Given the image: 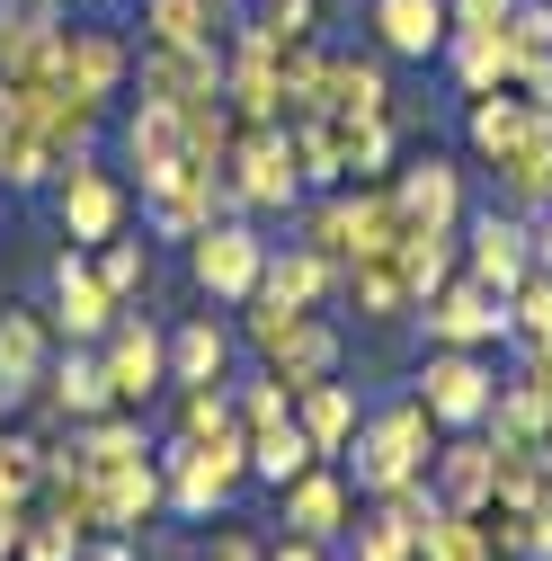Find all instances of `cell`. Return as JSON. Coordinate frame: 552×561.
<instances>
[{"instance_id":"5bb4252c","label":"cell","mask_w":552,"mask_h":561,"mask_svg":"<svg viewBox=\"0 0 552 561\" xmlns=\"http://www.w3.org/2000/svg\"><path fill=\"white\" fill-rule=\"evenodd\" d=\"M54 205H62V232H72L81 250H99V241H116L125 232V187L99 170V161H72L54 179Z\"/></svg>"},{"instance_id":"d590c367","label":"cell","mask_w":552,"mask_h":561,"mask_svg":"<svg viewBox=\"0 0 552 561\" xmlns=\"http://www.w3.org/2000/svg\"><path fill=\"white\" fill-rule=\"evenodd\" d=\"M223 428H241L232 383H179V428L170 437H223Z\"/></svg>"},{"instance_id":"484cf974","label":"cell","mask_w":552,"mask_h":561,"mask_svg":"<svg viewBox=\"0 0 552 561\" xmlns=\"http://www.w3.org/2000/svg\"><path fill=\"white\" fill-rule=\"evenodd\" d=\"M45 410H54V419H72V428H81V419H99V410H116L99 347L72 339V357H54V366H45Z\"/></svg>"},{"instance_id":"7dc6e473","label":"cell","mask_w":552,"mask_h":561,"mask_svg":"<svg viewBox=\"0 0 552 561\" xmlns=\"http://www.w3.org/2000/svg\"><path fill=\"white\" fill-rule=\"evenodd\" d=\"M19 535H27V508H0V561H19Z\"/></svg>"},{"instance_id":"30bf717a","label":"cell","mask_w":552,"mask_h":561,"mask_svg":"<svg viewBox=\"0 0 552 561\" xmlns=\"http://www.w3.org/2000/svg\"><path fill=\"white\" fill-rule=\"evenodd\" d=\"M125 72H134V54H125V36H116V27H62V54H54V81L72 90V99L107 107V99L125 90Z\"/></svg>"},{"instance_id":"2e32d148","label":"cell","mask_w":552,"mask_h":561,"mask_svg":"<svg viewBox=\"0 0 552 561\" xmlns=\"http://www.w3.org/2000/svg\"><path fill=\"white\" fill-rule=\"evenodd\" d=\"M463 134H472V152L499 170L508 152L534 144V134H552V107H534V99H517V90H481V99L463 107Z\"/></svg>"},{"instance_id":"681fc988","label":"cell","mask_w":552,"mask_h":561,"mask_svg":"<svg viewBox=\"0 0 552 561\" xmlns=\"http://www.w3.org/2000/svg\"><path fill=\"white\" fill-rule=\"evenodd\" d=\"M534 267H552V215H534Z\"/></svg>"},{"instance_id":"60d3db41","label":"cell","mask_w":552,"mask_h":561,"mask_svg":"<svg viewBox=\"0 0 552 561\" xmlns=\"http://www.w3.org/2000/svg\"><path fill=\"white\" fill-rule=\"evenodd\" d=\"M392 144H401V116L348 125V179H383V170H392Z\"/></svg>"},{"instance_id":"5b68a950","label":"cell","mask_w":552,"mask_h":561,"mask_svg":"<svg viewBox=\"0 0 552 561\" xmlns=\"http://www.w3.org/2000/svg\"><path fill=\"white\" fill-rule=\"evenodd\" d=\"M258 267H267V241L241 224V215H215L196 241H187V276H196V295H215V304H250L258 295Z\"/></svg>"},{"instance_id":"ee69618b","label":"cell","mask_w":552,"mask_h":561,"mask_svg":"<svg viewBox=\"0 0 552 561\" xmlns=\"http://www.w3.org/2000/svg\"><path fill=\"white\" fill-rule=\"evenodd\" d=\"M508 10H517V0H446L455 27H508Z\"/></svg>"},{"instance_id":"7402d4cb","label":"cell","mask_w":552,"mask_h":561,"mask_svg":"<svg viewBox=\"0 0 552 561\" xmlns=\"http://www.w3.org/2000/svg\"><path fill=\"white\" fill-rule=\"evenodd\" d=\"M446 72H455L463 99L508 90V81H517V36H508V27H455V36H446Z\"/></svg>"},{"instance_id":"816d5d0a","label":"cell","mask_w":552,"mask_h":561,"mask_svg":"<svg viewBox=\"0 0 552 561\" xmlns=\"http://www.w3.org/2000/svg\"><path fill=\"white\" fill-rule=\"evenodd\" d=\"M0 144H10V116H0Z\"/></svg>"},{"instance_id":"4dcf8cb0","label":"cell","mask_w":552,"mask_h":561,"mask_svg":"<svg viewBox=\"0 0 552 561\" xmlns=\"http://www.w3.org/2000/svg\"><path fill=\"white\" fill-rule=\"evenodd\" d=\"M491 526V543H499V561H552V481L534 490L526 508H491L481 517Z\"/></svg>"},{"instance_id":"d6986e66","label":"cell","mask_w":552,"mask_h":561,"mask_svg":"<svg viewBox=\"0 0 552 561\" xmlns=\"http://www.w3.org/2000/svg\"><path fill=\"white\" fill-rule=\"evenodd\" d=\"M366 27H375V45H383L392 62H428V54H446V36H455L446 0H375Z\"/></svg>"},{"instance_id":"1f68e13d","label":"cell","mask_w":552,"mask_h":561,"mask_svg":"<svg viewBox=\"0 0 552 561\" xmlns=\"http://www.w3.org/2000/svg\"><path fill=\"white\" fill-rule=\"evenodd\" d=\"M348 543H357V561H419V526L401 517V500H366L348 517Z\"/></svg>"},{"instance_id":"f6af8a7d","label":"cell","mask_w":552,"mask_h":561,"mask_svg":"<svg viewBox=\"0 0 552 561\" xmlns=\"http://www.w3.org/2000/svg\"><path fill=\"white\" fill-rule=\"evenodd\" d=\"M205 561H267V543H258L250 526H223V535H215V552H205Z\"/></svg>"},{"instance_id":"74e56055","label":"cell","mask_w":552,"mask_h":561,"mask_svg":"<svg viewBox=\"0 0 552 561\" xmlns=\"http://www.w3.org/2000/svg\"><path fill=\"white\" fill-rule=\"evenodd\" d=\"M36 490H45V446L0 428V508H27Z\"/></svg>"},{"instance_id":"83f0119b","label":"cell","mask_w":552,"mask_h":561,"mask_svg":"<svg viewBox=\"0 0 552 561\" xmlns=\"http://www.w3.org/2000/svg\"><path fill=\"white\" fill-rule=\"evenodd\" d=\"M232 375V330L215 312H187L170 330V383H223Z\"/></svg>"},{"instance_id":"4316f807","label":"cell","mask_w":552,"mask_h":561,"mask_svg":"<svg viewBox=\"0 0 552 561\" xmlns=\"http://www.w3.org/2000/svg\"><path fill=\"white\" fill-rule=\"evenodd\" d=\"M321 116H392V81H383V62L375 54H330V81H321Z\"/></svg>"},{"instance_id":"9a60e30c","label":"cell","mask_w":552,"mask_h":561,"mask_svg":"<svg viewBox=\"0 0 552 561\" xmlns=\"http://www.w3.org/2000/svg\"><path fill=\"white\" fill-rule=\"evenodd\" d=\"M338 357H348V339H338L321 312H295L286 330H276L267 347H258V366L286 383V392H303V383H321V375H338Z\"/></svg>"},{"instance_id":"6da1fadb","label":"cell","mask_w":552,"mask_h":561,"mask_svg":"<svg viewBox=\"0 0 552 561\" xmlns=\"http://www.w3.org/2000/svg\"><path fill=\"white\" fill-rule=\"evenodd\" d=\"M437 419H428V401L419 392H401L392 410H366V428H357V446L338 455L348 463V481H357V500H392L401 481H419L428 472V455H437Z\"/></svg>"},{"instance_id":"277c9868","label":"cell","mask_w":552,"mask_h":561,"mask_svg":"<svg viewBox=\"0 0 552 561\" xmlns=\"http://www.w3.org/2000/svg\"><path fill=\"white\" fill-rule=\"evenodd\" d=\"M428 401V419L455 437V428H481L491 419V401H499V375H491V357L481 347H428V366H419V383H410Z\"/></svg>"},{"instance_id":"3957f363","label":"cell","mask_w":552,"mask_h":561,"mask_svg":"<svg viewBox=\"0 0 552 561\" xmlns=\"http://www.w3.org/2000/svg\"><path fill=\"white\" fill-rule=\"evenodd\" d=\"M463 232V276L491 295H517L534 276V215H517V205H481V215L455 224Z\"/></svg>"},{"instance_id":"52a82bcc","label":"cell","mask_w":552,"mask_h":561,"mask_svg":"<svg viewBox=\"0 0 552 561\" xmlns=\"http://www.w3.org/2000/svg\"><path fill=\"white\" fill-rule=\"evenodd\" d=\"M419 330H428V347H499L508 339V295L472 286V276L455 267L446 286L419 304Z\"/></svg>"},{"instance_id":"e0dca14e","label":"cell","mask_w":552,"mask_h":561,"mask_svg":"<svg viewBox=\"0 0 552 561\" xmlns=\"http://www.w3.org/2000/svg\"><path fill=\"white\" fill-rule=\"evenodd\" d=\"M54 54H62L54 0H10V10H0V81H36V72H54Z\"/></svg>"},{"instance_id":"c3c4849f","label":"cell","mask_w":552,"mask_h":561,"mask_svg":"<svg viewBox=\"0 0 552 561\" xmlns=\"http://www.w3.org/2000/svg\"><path fill=\"white\" fill-rule=\"evenodd\" d=\"M81 561H134V535H107V543H81Z\"/></svg>"},{"instance_id":"cb8c5ba5","label":"cell","mask_w":552,"mask_h":561,"mask_svg":"<svg viewBox=\"0 0 552 561\" xmlns=\"http://www.w3.org/2000/svg\"><path fill=\"white\" fill-rule=\"evenodd\" d=\"M116 152H125V170H143V179L179 170V161H187V125H179V107L143 99V107H134V116L116 125Z\"/></svg>"},{"instance_id":"9c48e42d","label":"cell","mask_w":552,"mask_h":561,"mask_svg":"<svg viewBox=\"0 0 552 561\" xmlns=\"http://www.w3.org/2000/svg\"><path fill=\"white\" fill-rule=\"evenodd\" d=\"M286 535H312V543H338L348 535V517H357V481H348V463H312V472H295L286 490Z\"/></svg>"},{"instance_id":"e575fe53","label":"cell","mask_w":552,"mask_h":561,"mask_svg":"<svg viewBox=\"0 0 552 561\" xmlns=\"http://www.w3.org/2000/svg\"><path fill=\"white\" fill-rule=\"evenodd\" d=\"M499 205H517V215H552V134H534L526 152L499 161Z\"/></svg>"},{"instance_id":"8d00e7d4","label":"cell","mask_w":552,"mask_h":561,"mask_svg":"<svg viewBox=\"0 0 552 561\" xmlns=\"http://www.w3.org/2000/svg\"><path fill=\"white\" fill-rule=\"evenodd\" d=\"M90 267H99V286H107L116 304H134V295L152 286V241H125V232H116V241H99Z\"/></svg>"},{"instance_id":"f907efd6","label":"cell","mask_w":552,"mask_h":561,"mask_svg":"<svg viewBox=\"0 0 552 561\" xmlns=\"http://www.w3.org/2000/svg\"><path fill=\"white\" fill-rule=\"evenodd\" d=\"M223 10H232V19H241V10H250V0H223Z\"/></svg>"},{"instance_id":"ac0fdd59","label":"cell","mask_w":552,"mask_h":561,"mask_svg":"<svg viewBox=\"0 0 552 561\" xmlns=\"http://www.w3.org/2000/svg\"><path fill=\"white\" fill-rule=\"evenodd\" d=\"M295 419H303L312 455H321V463H338V455L357 446V428H366V401H357V383L321 375V383H303V392H295Z\"/></svg>"},{"instance_id":"bcb514c9","label":"cell","mask_w":552,"mask_h":561,"mask_svg":"<svg viewBox=\"0 0 552 561\" xmlns=\"http://www.w3.org/2000/svg\"><path fill=\"white\" fill-rule=\"evenodd\" d=\"M267 561H330V543H312V535H286V543H267Z\"/></svg>"},{"instance_id":"f5cc1de1","label":"cell","mask_w":552,"mask_h":561,"mask_svg":"<svg viewBox=\"0 0 552 561\" xmlns=\"http://www.w3.org/2000/svg\"><path fill=\"white\" fill-rule=\"evenodd\" d=\"M0 419H10V401H0Z\"/></svg>"},{"instance_id":"f1b7e54d","label":"cell","mask_w":552,"mask_h":561,"mask_svg":"<svg viewBox=\"0 0 552 561\" xmlns=\"http://www.w3.org/2000/svg\"><path fill=\"white\" fill-rule=\"evenodd\" d=\"M295 134V161H303V187H348V116H286Z\"/></svg>"},{"instance_id":"d6a6232c","label":"cell","mask_w":552,"mask_h":561,"mask_svg":"<svg viewBox=\"0 0 552 561\" xmlns=\"http://www.w3.org/2000/svg\"><path fill=\"white\" fill-rule=\"evenodd\" d=\"M143 27H152V45H215L232 27V10L223 0H143Z\"/></svg>"},{"instance_id":"f35d334b","label":"cell","mask_w":552,"mask_h":561,"mask_svg":"<svg viewBox=\"0 0 552 561\" xmlns=\"http://www.w3.org/2000/svg\"><path fill=\"white\" fill-rule=\"evenodd\" d=\"M508 339L517 347H552V267H534L526 286L508 295Z\"/></svg>"},{"instance_id":"8fae6325","label":"cell","mask_w":552,"mask_h":561,"mask_svg":"<svg viewBox=\"0 0 552 561\" xmlns=\"http://www.w3.org/2000/svg\"><path fill=\"white\" fill-rule=\"evenodd\" d=\"M81 472H90V463H81ZM90 490H99V535H143V526L170 508V490H161V463H152V455L90 472Z\"/></svg>"},{"instance_id":"8992f818","label":"cell","mask_w":552,"mask_h":561,"mask_svg":"<svg viewBox=\"0 0 552 561\" xmlns=\"http://www.w3.org/2000/svg\"><path fill=\"white\" fill-rule=\"evenodd\" d=\"M99 366H107L116 410H152L170 383V330H152L143 312H116V330L99 339Z\"/></svg>"},{"instance_id":"d4e9b609","label":"cell","mask_w":552,"mask_h":561,"mask_svg":"<svg viewBox=\"0 0 552 561\" xmlns=\"http://www.w3.org/2000/svg\"><path fill=\"white\" fill-rule=\"evenodd\" d=\"M348 295H357V312H366V321H383V330H392V321H419V286H410V267H401V250H392V241H383L375 259H357V267H348Z\"/></svg>"},{"instance_id":"7c38bea8","label":"cell","mask_w":552,"mask_h":561,"mask_svg":"<svg viewBox=\"0 0 552 561\" xmlns=\"http://www.w3.org/2000/svg\"><path fill=\"white\" fill-rule=\"evenodd\" d=\"M143 99H161L179 116L223 99V54L215 45H143Z\"/></svg>"},{"instance_id":"b9f144b4","label":"cell","mask_w":552,"mask_h":561,"mask_svg":"<svg viewBox=\"0 0 552 561\" xmlns=\"http://www.w3.org/2000/svg\"><path fill=\"white\" fill-rule=\"evenodd\" d=\"M81 543H90V535H81L72 517H54V508H45V517L19 535V561H81Z\"/></svg>"},{"instance_id":"f546056e","label":"cell","mask_w":552,"mask_h":561,"mask_svg":"<svg viewBox=\"0 0 552 561\" xmlns=\"http://www.w3.org/2000/svg\"><path fill=\"white\" fill-rule=\"evenodd\" d=\"M321 455H312V437H303V419L286 410V419H267V428H250V481H267V490H286L295 472H312Z\"/></svg>"},{"instance_id":"4fadbf2b","label":"cell","mask_w":552,"mask_h":561,"mask_svg":"<svg viewBox=\"0 0 552 561\" xmlns=\"http://www.w3.org/2000/svg\"><path fill=\"white\" fill-rule=\"evenodd\" d=\"M392 205H401V224H437V232H455L472 205H463V161H446V152H419V161H401L392 170Z\"/></svg>"},{"instance_id":"836d02e7","label":"cell","mask_w":552,"mask_h":561,"mask_svg":"<svg viewBox=\"0 0 552 561\" xmlns=\"http://www.w3.org/2000/svg\"><path fill=\"white\" fill-rule=\"evenodd\" d=\"M62 170H72V152H62L54 134H36V125H10V144H0V187H54Z\"/></svg>"},{"instance_id":"ab89813d","label":"cell","mask_w":552,"mask_h":561,"mask_svg":"<svg viewBox=\"0 0 552 561\" xmlns=\"http://www.w3.org/2000/svg\"><path fill=\"white\" fill-rule=\"evenodd\" d=\"M321 81H330V54H321V36L286 45V116H312V107H321Z\"/></svg>"},{"instance_id":"7a4b0ae2","label":"cell","mask_w":552,"mask_h":561,"mask_svg":"<svg viewBox=\"0 0 552 561\" xmlns=\"http://www.w3.org/2000/svg\"><path fill=\"white\" fill-rule=\"evenodd\" d=\"M223 179H232L241 215H286V205H303V161H295L286 116H276V125H241L232 152H223Z\"/></svg>"},{"instance_id":"ffe728a7","label":"cell","mask_w":552,"mask_h":561,"mask_svg":"<svg viewBox=\"0 0 552 561\" xmlns=\"http://www.w3.org/2000/svg\"><path fill=\"white\" fill-rule=\"evenodd\" d=\"M116 312H125V304L99 286V267H90L81 250H62V259H54V321L90 347V339H107V330H116Z\"/></svg>"},{"instance_id":"ba28073f","label":"cell","mask_w":552,"mask_h":561,"mask_svg":"<svg viewBox=\"0 0 552 561\" xmlns=\"http://www.w3.org/2000/svg\"><path fill=\"white\" fill-rule=\"evenodd\" d=\"M428 490H437L446 508H463V517H491V500H499V446L481 437V428L437 437V455H428Z\"/></svg>"},{"instance_id":"7bdbcfd3","label":"cell","mask_w":552,"mask_h":561,"mask_svg":"<svg viewBox=\"0 0 552 561\" xmlns=\"http://www.w3.org/2000/svg\"><path fill=\"white\" fill-rule=\"evenodd\" d=\"M508 36L534 54V45H552V0H517V10H508Z\"/></svg>"},{"instance_id":"603a6c76","label":"cell","mask_w":552,"mask_h":561,"mask_svg":"<svg viewBox=\"0 0 552 561\" xmlns=\"http://www.w3.org/2000/svg\"><path fill=\"white\" fill-rule=\"evenodd\" d=\"M45 366H54L45 357V321L19 312V304H0V401H10V410L36 401L45 392Z\"/></svg>"},{"instance_id":"44dd1931","label":"cell","mask_w":552,"mask_h":561,"mask_svg":"<svg viewBox=\"0 0 552 561\" xmlns=\"http://www.w3.org/2000/svg\"><path fill=\"white\" fill-rule=\"evenodd\" d=\"M330 286H348V276H338V267H330V259H321L312 241H286V250L267 241V267H258V295H267V304L321 312V295H330Z\"/></svg>"}]
</instances>
